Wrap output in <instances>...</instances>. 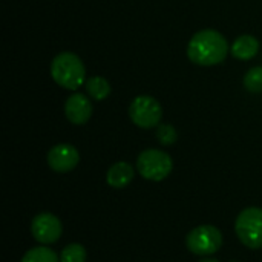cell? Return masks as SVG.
I'll return each mask as SVG.
<instances>
[{
    "mask_svg": "<svg viewBox=\"0 0 262 262\" xmlns=\"http://www.w3.org/2000/svg\"><path fill=\"white\" fill-rule=\"evenodd\" d=\"M229 43L226 37L215 29L198 31L187 45V57L200 66H215L226 60Z\"/></svg>",
    "mask_w": 262,
    "mask_h": 262,
    "instance_id": "6da1fadb",
    "label": "cell"
},
{
    "mask_svg": "<svg viewBox=\"0 0 262 262\" xmlns=\"http://www.w3.org/2000/svg\"><path fill=\"white\" fill-rule=\"evenodd\" d=\"M54 81L69 91H77L86 81V69L78 55L74 52H60L51 63Z\"/></svg>",
    "mask_w": 262,
    "mask_h": 262,
    "instance_id": "7a4b0ae2",
    "label": "cell"
},
{
    "mask_svg": "<svg viewBox=\"0 0 262 262\" xmlns=\"http://www.w3.org/2000/svg\"><path fill=\"white\" fill-rule=\"evenodd\" d=\"M173 169L170 155L160 149H146L137 158V170L149 181H163Z\"/></svg>",
    "mask_w": 262,
    "mask_h": 262,
    "instance_id": "3957f363",
    "label": "cell"
},
{
    "mask_svg": "<svg viewBox=\"0 0 262 262\" xmlns=\"http://www.w3.org/2000/svg\"><path fill=\"white\" fill-rule=\"evenodd\" d=\"M235 230L244 246L250 249H262V209H244L236 218Z\"/></svg>",
    "mask_w": 262,
    "mask_h": 262,
    "instance_id": "277c9868",
    "label": "cell"
},
{
    "mask_svg": "<svg viewBox=\"0 0 262 262\" xmlns=\"http://www.w3.org/2000/svg\"><path fill=\"white\" fill-rule=\"evenodd\" d=\"M129 117L132 123L141 129H152L160 126L163 109L161 104L150 95H140L134 98L129 106Z\"/></svg>",
    "mask_w": 262,
    "mask_h": 262,
    "instance_id": "5b68a950",
    "label": "cell"
},
{
    "mask_svg": "<svg viewBox=\"0 0 262 262\" xmlns=\"http://www.w3.org/2000/svg\"><path fill=\"white\" fill-rule=\"evenodd\" d=\"M186 244L193 255L209 256L221 249L223 233L215 226H200L187 235Z\"/></svg>",
    "mask_w": 262,
    "mask_h": 262,
    "instance_id": "8992f818",
    "label": "cell"
},
{
    "mask_svg": "<svg viewBox=\"0 0 262 262\" xmlns=\"http://www.w3.org/2000/svg\"><path fill=\"white\" fill-rule=\"evenodd\" d=\"M31 232L32 236L40 243V244H54L60 239L61 232H63V226L61 221L49 213V212H43L38 213L31 224Z\"/></svg>",
    "mask_w": 262,
    "mask_h": 262,
    "instance_id": "52a82bcc",
    "label": "cell"
},
{
    "mask_svg": "<svg viewBox=\"0 0 262 262\" xmlns=\"http://www.w3.org/2000/svg\"><path fill=\"white\" fill-rule=\"evenodd\" d=\"M46 160L52 170L64 173L77 167L80 161V154L71 144H57L48 152Z\"/></svg>",
    "mask_w": 262,
    "mask_h": 262,
    "instance_id": "ba28073f",
    "label": "cell"
},
{
    "mask_svg": "<svg viewBox=\"0 0 262 262\" xmlns=\"http://www.w3.org/2000/svg\"><path fill=\"white\" fill-rule=\"evenodd\" d=\"M64 114L72 124H86L92 115V103L84 94L75 92L71 97H68L64 103Z\"/></svg>",
    "mask_w": 262,
    "mask_h": 262,
    "instance_id": "9c48e42d",
    "label": "cell"
},
{
    "mask_svg": "<svg viewBox=\"0 0 262 262\" xmlns=\"http://www.w3.org/2000/svg\"><path fill=\"white\" fill-rule=\"evenodd\" d=\"M134 175H135V170H134L132 164H129L126 161H118L109 167V170L106 173V181L114 189H123L132 183Z\"/></svg>",
    "mask_w": 262,
    "mask_h": 262,
    "instance_id": "30bf717a",
    "label": "cell"
},
{
    "mask_svg": "<svg viewBox=\"0 0 262 262\" xmlns=\"http://www.w3.org/2000/svg\"><path fill=\"white\" fill-rule=\"evenodd\" d=\"M230 51H232V55L238 60H244V61L252 60L259 51V41H258V38H255L253 35H249V34L239 35L233 41Z\"/></svg>",
    "mask_w": 262,
    "mask_h": 262,
    "instance_id": "8fae6325",
    "label": "cell"
},
{
    "mask_svg": "<svg viewBox=\"0 0 262 262\" xmlns=\"http://www.w3.org/2000/svg\"><path fill=\"white\" fill-rule=\"evenodd\" d=\"M86 92L97 101H103L111 94V84L104 77H91L86 80Z\"/></svg>",
    "mask_w": 262,
    "mask_h": 262,
    "instance_id": "7c38bea8",
    "label": "cell"
},
{
    "mask_svg": "<svg viewBox=\"0 0 262 262\" xmlns=\"http://www.w3.org/2000/svg\"><path fill=\"white\" fill-rule=\"evenodd\" d=\"M20 262H60V258L54 250L41 246L28 250Z\"/></svg>",
    "mask_w": 262,
    "mask_h": 262,
    "instance_id": "4fadbf2b",
    "label": "cell"
},
{
    "mask_svg": "<svg viewBox=\"0 0 262 262\" xmlns=\"http://www.w3.org/2000/svg\"><path fill=\"white\" fill-rule=\"evenodd\" d=\"M60 262H86V249L81 244H69L61 250Z\"/></svg>",
    "mask_w": 262,
    "mask_h": 262,
    "instance_id": "5bb4252c",
    "label": "cell"
},
{
    "mask_svg": "<svg viewBox=\"0 0 262 262\" xmlns=\"http://www.w3.org/2000/svg\"><path fill=\"white\" fill-rule=\"evenodd\" d=\"M244 86L249 92H262V66L252 68L244 77Z\"/></svg>",
    "mask_w": 262,
    "mask_h": 262,
    "instance_id": "9a60e30c",
    "label": "cell"
},
{
    "mask_svg": "<svg viewBox=\"0 0 262 262\" xmlns=\"http://www.w3.org/2000/svg\"><path fill=\"white\" fill-rule=\"evenodd\" d=\"M157 140L163 146H172L178 140V134L172 124H160L157 129Z\"/></svg>",
    "mask_w": 262,
    "mask_h": 262,
    "instance_id": "2e32d148",
    "label": "cell"
},
{
    "mask_svg": "<svg viewBox=\"0 0 262 262\" xmlns=\"http://www.w3.org/2000/svg\"><path fill=\"white\" fill-rule=\"evenodd\" d=\"M200 262H220L218 259H213V258H207V259H203V261Z\"/></svg>",
    "mask_w": 262,
    "mask_h": 262,
    "instance_id": "e0dca14e",
    "label": "cell"
}]
</instances>
